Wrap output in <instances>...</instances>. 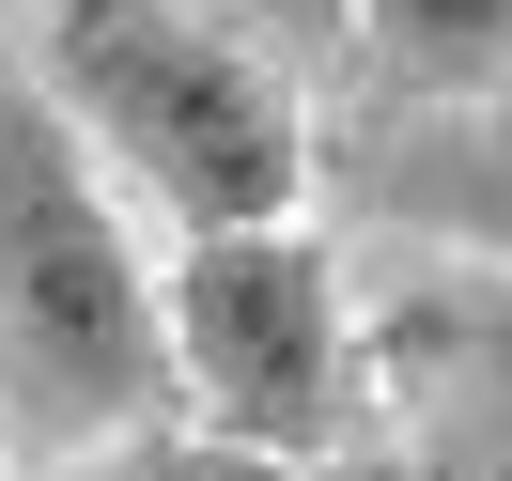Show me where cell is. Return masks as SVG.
Returning a JSON list of instances; mask_svg holds the SVG:
<instances>
[{"instance_id": "1", "label": "cell", "mask_w": 512, "mask_h": 481, "mask_svg": "<svg viewBox=\"0 0 512 481\" xmlns=\"http://www.w3.org/2000/svg\"><path fill=\"white\" fill-rule=\"evenodd\" d=\"M140 419H187L156 264H140L78 109L0 32V466L32 481L94 435H140Z\"/></svg>"}, {"instance_id": "2", "label": "cell", "mask_w": 512, "mask_h": 481, "mask_svg": "<svg viewBox=\"0 0 512 481\" xmlns=\"http://www.w3.org/2000/svg\"><path fill=\"white\" fill-rule=\"evenodd\" d=\"M16 47L78 109V140L171 202V233H233V218L311 202V94L233 16H202V0H32Z\"/></svg>"}, {"instance_id": "3", "label": "cell", "mask_w": 512, "mask_h": 481, "mask_svg": "<svg viewBox=\"0 0 512 481\" xmlns=\"http://www.w3.org/2000/svg\"><path fill=\"white\" fill-rule=\"evenodd\" d=\"M156 311H171V388H187V419H218V435H249V450H373L357 295H342V264H326L311 218L171 233Z\"/></svg>"}, {"instance_id": "4", "label": "cell", "mask_w": 512, "mask_h": 481, "mask_svg": "<svg viewBox=\"0 0 512 481\" xmlns=\"http://www.w3.org/2000/svg\"><path fill=\"white\" fill-rule=\"evenodd\" d=\"M373 419L404 435V481H512V264H419L357 311Z\"/></svg>"}, {"instance_id": "5", "label": "cell", "mask_w": 512, "mask_h": 481, "mask_svg": "<svg viewBox=\"0 0 512 481\" xmlns=\"http://www.w3.org/2000/svg\"><path fill=\"white\" fill-rule=\"evenodd\" d=\"M311 187H342L373 233L512 264V94H357L311 125Z\"/></svg>"}, {"instance_id": "6", "label": "cell", "mask_w": 512, "mask_h": 481, "mask_svg": "<svg viewBox=\"0 0 512 481\" xmlns=\"http://www.w3.org/2000/svg\"><path fill=\"white\" fill-rule=\"evenodd\" d=\"M342 63L373 94H512V0H342Z\"/></svg>"}, {"instance_id": "7", "label": "cell", "mask_w": 512, "mask_h": 481, "mask_svg": "<svg viewBox=\"0 0 512 481\" xmlns=\"http://www.w3.org/2000/svg\"><path fill=\"white\" fill-rule=\"evenodd\" d=\"M32 481H404V450H249L218 419H140V435H94Z\"/></svg>"}, {"instance_id": "8", "label": "cell", "mask_w": 512, "mask_h": 481, "mask_svg": "<svg viewBox=\"0 0 512 481\" xmlns=\"http://www.w3.org/2000/svg\"><path fill=\"white\" fill-rule=\"evenodd\" d=\"M202 16H233V32L280 47V63H342V0H202Z\"/></svg>"}, {"instance_id": "9", "label": "cell", "mask_w": 512, "mask_h": 481, "mask_svg": "<svg viewBox=\"0 0 512 481\" xmlns=\"http://www.w3.org/2000/svg\"><path fill=\"white\" fill-rule=\"evenodd\" d=\"M16 16H32V0H16Z\"/></svg>"}, {"instance_id": "10", "label": "cell", "mask_w": 512, "mask_h": 481, "mask_svg": "<svg viewBox=\"0 0 512 481\" xmlns=\"http://www.w3.org/2000/svg\"><path fill=\"white\" fill-rule=\"evenodd\" d=\"M0 481H16V466H0Z\"/></svg>"}]
</instances>
